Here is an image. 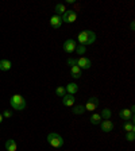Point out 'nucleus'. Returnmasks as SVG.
<instances>
[{"mask_svg": "<svg viewBox=\"0 0 135 151\" xmlns=\"http://www.w3.org/2000/svg\"><path fill=\"white\" fill-rule=\"evenodd\" d=\"M18 148V145H16V142L14 139H8L6 142V150L7 151H16Z\"/></svg>", "mask_w": 135, "mask_h": 151, "instance_id": "4468645a", "label": "nucleus"}, {"mask_svg": "<svg viewBox=\"0 0 135 151\" xmlns=\"http://www.w3.org/2000/svg\"><path fill=\"white\" fill-rule=\"evenodd\" d=\"M113 128H115V126H113V123L110 119L101 122V131L103 132H111Z\"/></svg>", "mask_w": 135, "mask_h": 151, "instance_id": "9d476101", "label": "nucleus"}, {"mask_svg": "<svg viewBox=\"0 0 135 151\" xmlns=\"http://www.w3.org/2000/svg\"><path fill=\"white\" fill-rule=\"evenodd\" d=\"M99 105V99L97 97H91L87 104H85V111H89V112H93Z\"/></svg>", "mask_w": 135, "mask_h": 151, "instance_id": "423d86ee", "label": "nucleus"}, {"mask_svg": "<svg viewBox=\"0 0 135 151\" xmlns=\"http://www.w3.org/2000/svg\"><path fill=\"white\" fill-rule=\"evenodd\" d=\"M47 143L54 148H60L64 146V139L60 134H56V132H51L47 135Z\"/></svg>", "mask_w": 135, "mask_h": 151, "instance_id": "7ed1b4c3", "label": "nucleus"}, {"mask_svg": "<svg viewBox=\"0 0 135 151\" xmlns=\"http://www.w3.org/2000/svg\"><path fill=\"white\" fill-rule=\"evenodd\" d=\"M62 104L65 107H73L74 105V97H73V94H65L62 97Z\"/></svg>", "mask_w": 135, "mask_h": 151, "instance_id": "9b49d317", "label": "nucleus"}, {"mask_svg": "<svg viewBox=\"0 0 135 151\" xmlns=\"http://www.w3.org/2000/svg\"><path fill=\"white\" fill-rule=\"evenodd\" d=\"M50 26L53 28H60L62 26V18L60 15H53L50 18Z\"/></svg>", "mask_w": 135, "mask_h": 151, "instance_id": "1a4fd4ad", "label": "nucleus"}, {"mask_svg": "<svg viewBox=\"0 0 135 151\" xmlns=\"http://www.w3.org/2000/svg\"><path fill=\"white\" fill-rule=\"evenodd\" d=\"M100 116H101V119H104V120H108V119H110V117H111V111L108 109V108H104V109L101 111Z\"/></svg>", "mask_w": 135, "mask_h": 151, "instance_id": "aec40b11", "label": "nucleus"}, {"mask_svg": "<svg viewBox=\"0 0 135 151\" xmlns=\"http://www.w3.org/2000/svg\"><path fill=\"white\" fill-rule=\"evenodd\" d=\"M65 91L68 92L69 94H74V93H77V91H79V85L74 84V82H70V84L66 85Z\"/></svg>", "mask_w": 135, "mask_h": 151, "instance_id": "ddd939ff", "label": "nucleus"}, {"mask_svg": "<svg viewBox=\"0 0 135 151\" xmlns=\"http://www.w3.org/2000/svg\"><path fill=\"white\" fill-rule=\"evenodd\" d=\"M77 39H79L80 45H82V46L92 45V43H95V41H96V34H95L93 31H91V30H85V31L80 32Z\"/></svg>", "mask_w": 135, "mask_h": 151, "instance_id": "f257e3e1", "label": "nucleus"}, {"mask_svg": "<svg viewBox=\"0 0 135 151\" xmlns=\"http://www.w3.org/2000/svg\"><path fill=\"white\" fill-rule=\"evenodd\" d=\"M61 18H62V22H65V23H73L77 19V12H76L74 9H66L65 14Z\"/></svg>", "mask_w": 135, "mask_h": 151, "instance_id": "20e7f679", "label": "nucleus"}, {"mask_svg": "<svg viewBox=\"0 0 135 151\" xmlns=\"http://www.w3.org/2000/svg\"><path fill=\"white\" fill-rule=\"evenodd\" d=\"M1 115H3V117H7V119H8V117H11V116H12V113L9 112L8 109H7V111H4V112L1 113Z\"/></svg>", "mask_w": 135, "mask_h": 151, "instance_id": "393cba45", "label": "nucleus"}, {"mask_svg": "<svg viewBox=\"0 0 135 151\" xmlns=\"http://www.w3.org/2000/svg\"><path fill=\"white\" fill-rule=\"evenodd\" d=\"M12 63L9 62L8 60H0V70L1 72H7V70L11 69Z\"/></svg>", "mask_w": 135, "mask_h": 151, "instance_id": "2eb2a0df", "label": "nucleus"}, {"mask_svg": "<svg viewBox=\"0 0 135 151\" xmlns=\"http://www.w3.org/2000/svg\"><path fill=\"white\" fill-rule=\"evenodd\" d=\"M3 119H4V117H3V115H1V113H0V123L3 122Z\"/></svg>", "mask_w": 135, "mask_h": 151, "instance_id": "a878e982", "label": "nucleus"}, {"mask_svg": "<svg viewBox=\"0 0 135 151\" xmlns=\"http://www.w3.org/2000/svg\"><path fill=\"white\" fill-rule=\"evenodd\" d=\"M70 74H72L73 78H80V77H81V74H82V70L80 69L77 65L72 66V68H70Z\"/></svg>", "mask_w": 135, "mask_h": 151, "instance_id": "f8f14e48", "label": "nucleus"}, {"mask_svg": "<svg viewBox=\"0 0 135 151\" xmlns=\"http://www.w3.org/2000/svg\"><path fill=\"white\" fill-rule=\"evenodd\" d=\"M9 104H11V107L16 111H23L26 108V100L20 94H14L12 97L9 99Z\"/></svg>", "mask_w": 135, "mask_h": 151, "instance_id": "f03ea898", "label": "nucleus"}, {"mask_svg": "<svg viewBox=\"0 0 135 151\" xmlns=\"http://www.w3.org/2000/svg\"><path fill=\"white\" fill-rule=\"evenodd\" d=\"M119 116L122 117L124 122H134V112L129 108H124L119 112Z\"/></svg>", "mask_w": 135, "mask_h": 151, "instance_id": "39448f33", "label": "nucleus"}, {"mask_svg": "<svg viewBox=\"0 0 135 151\" xmlns=\"http://www.w3.org/2000/svg\"><path fill=\"white\" fill-rule=\"evenodd\" d=\"M91 60L89 58H87V57H80V58H77V66H79L80 69H89L91 68Z\"/></svg>", "mask_w": 135, "mask_h": 151, "instance_id": "0eeeda50", "label": "nucleus"}, {"mask_svg": "<svg viewBox=\"0 0 135 151\" xmlns=\"http://www.w3.org/2000/svg\"><path fill=\"white\" fill-rule=\"evenodd\" d=\"M66 62H68V65H69L70 68H72V66L77 65V58H68V61H66Z\"/></svg>", "mask_w": 135, "mask_h": 151, "instance_id": "b1692460", "label": "nucleus"}, {"mask_svg": "<svg viewBox=\"0 0 135 151\" xmlns=\"http://www.w3.org/2000/svg\"><path fill=\"white\" fill-rule=\"evenodd\" d=\"M123 128L126 129V132H132L135 129L134 122H126V123H124V126H123Z\"/></svg>", "mask_w": 135, "mask_h": 151, "instance_id": "6ab92c4d", "label": "nucleus"}, {"mask_svg": "<svg viewBox=\"0 0 135 151\" xmlns=\"http://www.w3.org/2000/svg\"><path fill=\"white\" fill-rule=\"evenodd\" d=\"M91 123L92 124H95V126H96V124H100L101 123V116L99 115V113H93V115L91 116Z\"/></svg>", "mask_w": 135, "mask_h": 151, "instance_id": "f3484780", "label": "nucleus"}, {"mask_svg": "<svg viewBox=\"0 0 135 151\" xmlns=\"http://www.w3.org/2000/svg\"><path fill=\"white\" fill-rule=\"evenodd\" d=\"M56 94L58 96V97H64V96L66 94L65 88H64V86H57V89H56Z\"/></svg>", "mask_w": 135, "mask_h": 151, "instance_id": "412c9836", "label": "nucleus"}, {"mask_svg": "<svg viewBox=\"0 0 135 151\" xmlns=\"http://www.w3.org/2000/svg\"><path fill=\"white\" fill-rule=\"evenodd\" d=\"M54 11L57 12V15H64L65 14V11H66V8H65V4H62V3H58V4H56V7H54Z\"/></svg>", "mask_w": 135, "mask_h": 151, "instance_id": "dca6fc26", "label": "nucleus"}, {"mask_svg": "<svg viewBox=\"0 0 135 151\" xmlns=\"http://www.w3.org/2000/svg\"><path fill=\"white\" fill-rule=\"evenodd\" d=\"M126 138H127V140H129V142H134L135 132L134 131H132V132H127V134H126Z\"/></svg>", "mask_w": 135, "mask_h": 151, "instance_id": "5701e85b", "label": "nucleus"}, {"mask_svg": "<svg viewBox=\"0 0 135 151\" xmlns=\"http://www.w3.org/2000/svg\"><path fill=\"white\" fill-rule=\"evenodd\" d=\"M76 51H77V54H85V51H87V47L82 46V45H79V46L76 47Z\"/></svg>", "mask_w": 135, "mask_h": 151, "instance_id": "4be33fe9", "label": "nucleus"}, {"mask_svg": "<svg viewBox=\"0 0 135 151\" xmlns=\"http://www.w3.org/2000/svg\"><path fill=\"white\" fill-rule=\"evenodd\" d=\"M84 112H85L84 105H76V107H73V113L74 115H82Z\"/></svg>", "mask_w": 135, "mask_h": 151, "instance_id": "a211bd4d", "label": "nucleus"}, {"mask_svg": "<svg viewBox=\"0 0 135 151\" xmlns=\"http://www.w3.org/2000/svg\"><path fill=\"white\" fill-rule=\"evenodd\" d=\"M76 47H77V43H76L73 39H68V41H65V43H64V50L69 54L76 51Z\"/></svg>", "mask_w": 135, "mask_h": 151, "instance_id": "6e6552de", "label": "nucleus"}]
</instances>
